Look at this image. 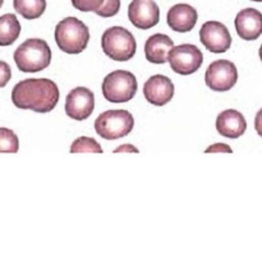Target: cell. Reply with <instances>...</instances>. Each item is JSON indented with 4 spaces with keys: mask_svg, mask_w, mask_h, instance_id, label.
<instances>
[{
    "mask_svg": "<svg viewBox=\"0 0 262 262\" xmlns=\"http://www.w3.org/2000/svg\"><path fill=\"white\" fill-rule=\"evenodd\" d=\"M59 88L50 79H25L12 90V102L18 109L49 113L59 102Z\"/></svg>",
    "mask_w": 262,
    "mask_h": 262,
    "instance_id": "obj_1",
    "label": "cell"
},
{
    "mask_svg": "<svg viewBox=\"0 0 262 262\" xmlns=\"http://www.w3.org/2000/svg\"><path fill=\"white\" fill-rule=\"evenodd\" d=\"M13 59L21 72L34 74L48 69L51 62V50L43 39L29 38L16 49Z\"/></svg>",
    "mask_w": 262,
    "mask_h": 262,
    "instance_id": "obj_2",
    "label": "cell"
},
{
    "mask_svg": "<svg viewBox=\"0 0 262 262\" xmlns=\"http://www.w3.org/2000/svg\"><path fill=\"white\" fill-rule=\"evenodd\" d=\"M90 29L76 17H66L55 27V42L66 54H80L88 46Z\"/></svg>",
    "mask_w": 262,
    "mask_h": 262,
    "instance_id": "obj_3",
    "label": "cell"
},
{
    "mask_svg": "<svg viewBox=\"0 0 262 262\" xmlns=\"http://www.w3.org/2000/svg\"><path fill=\"white\" fill-rule=\"evenodd\" d=\"M101 48L106 57L116 62H127L137 53L134 36L122 27H112L102 34Z\"/></svg>",
    "mask_w": 262,
    "mask_h": 262,
    "instance_id": "obj_4",
    "label": "cell"
},
{
    "mask_svg": "<svg viewBox=\"0 0 262 262\" xmlns=\"http://www.w3.org/2000/svg\"><path fill=\"white\" fill-rule=\"evenodd\" d=\"M138 91V81L134 74L117 70L106 75L102 81V95L105 100L113 104L128 102L134 98Z\"/></svg>",
    "mask_w": 262,
    "mask_h": 262,
    "instance_id": "obj_5",
    "label": "cell"
},
{
    "mask_svg": "<svg viewBox=\"0 0 262 262\" xmlns=\"http://www.w3.org/2000/svg\"><path fill=\"white\" fill-rule=\"evenodd\" d=\"M134 127V118L130 112L106 111L96 118L95 130L98 135L106 140L119 139L127 137Z\"/></svg>",
    "mask_w": 262,
    "mask_h": 262,
    "instance_id": "obj_6",
    "label": "cell"
},
{
    "mask_svg": "<svg viewBox=\"0 0 262 262\" xmlns=\"http://www.w3.org/2000/svg\"><path fill=\"white\" fill-rule=\"evenodd\" d=\"M237 69L235 63L227 59L215 60L205 74V83L215 92H227L237 83Z\"/></svg>",
    "mask_w": 262,
    "mask_h": 262,
    "instance_id": "obj_7",
    "label": "cell"
},
{
    "mask_svg": "<svg viewBox=\"0 0 262 262\" xmlns=\"http://www.w3.org/2000/svg\"><path fill=\"white\" fill-rule=\"evenodd\" d=\"M170 69L179 75H191L201 69L203 63V54L195 45L184 43L173 46L169 54Z\"/></svg>",
    "mask_w": 262,
    "mask_h": 262,
    "instance_id": "obj_8",
    "label": "cell"
},
{
    "mask_svg": "<svg viewBox=\"0 0 262 262\" xmlns=\"http://www.w3.org/2000/svg\"><path fill=\"white\" fill-rule=\"evenodd\" d=\"M200 39L202 45L214 54L226 53L232 43L229 30L219 21H206L200 30Z\"/></svg>",
    "mask_w": 262,
    "mask_h": 262,
    "instance_id": "obj_9",
    "label": "cell"
},
{
    "mask_svg": "<svg viewBox=\"0 0 262 262\" xmlns=\"http://www.w3.org/2000/svg\"><path fill=\"white\" fill-rule=\"evenodd\" d=\"M95 109V95L85 86L74 88L66 98V113L75 121H84Z\"/></svg>",
    "mask_w": 262,
    "mask_h": 262,
    "instance_id": "obj_10",
    "label": "cell"
},
{
    "mask_svg": "<svg viewBox=\"0 0 262 262\" xmlns=\"http://www.w3.org/2000/svg\"><path fill=\"white\" fill-rule=\"evenodd\" d=\"M128 20L138 29H151L160 20V9L154 0H133L128 6Z\"/></svg>",
    "mask_w": 262,
    "mask_h": 262,
    "instance_id": "obj_11",
    "label": "cell"
},
{
    "mask_svg": "<svg viewBox=\"0 0 262 262\" xmlns=\"http://www.w3.org/2000/svg\"><path fill=\"white\" fill-rule=\"evenodd\" d=\"M144 98L155 106H164L174 96V84L168 76L154 75L144 83Z\"/></svg>",
    "mask_w": 262,
    "mask_h": 262,
    "instance_id": "obj_12",
    "label": "cell"
},
{
    "mask_svg": "<svg viewBox=\"0 0 262 262\" xmlns=\"http://www.w3.org/2000/svg\"><path fill=\"white\" fill-rule=\"evenodd\" d=\"M235 28L244 41H256L262 34V13L254 8H245L237 13Z\"/></svg>",
    "mask_w": 262,
    "mask_h": 262,
    "instance_id": "obj_13",
    "label": "cell"
},
{
    "mask_svg": "<svg viewBox=\"0 0 262 262\" xmlns=\"http://www.w3.org/2000/svg\"><path fill=\"white\" fill-rule=\"evenodd\" d=\"M215 126L222 137L236 139L242 137L247 130V121L240 112L227 109L217 116Z\"/></svg>",
    "mask_w": 262,
    "mask_h": 262,
    "instance_id": "obj_14",
    "label": "cell"
},
{
    "mask_svg": "<svg viewBox=\"0 0 262 262\" xmlns=\"http://www.w3.org/2000/svg\"><path fill=\"white\" fill-rule=\"evenodd\" d=\"M198 20V13L195 8L189 4L180 3L173 6L168 11L167 23L169 28L174 32L186 33L193 30Z\"/></svg>",
    "mask_w": 262,
    "mask_h": 262,
    "instance_id": "obj_15",
    "label": "cell"
},
{
    "mask_svg": "<svg viewBox=\"0 0 262 262\" xmlns=\"http://www.w3.org/2000/svg\"><path fill=\"white\" fill-rule=\"evenodd\" d=\"M173 46L174 43L169 36L161 34V33L154 34L147 39L146 45H144L146 59L154 64H164V63H167Z\"/></svg>",
    "mask_w": 262,
    "mask_h": 262,
    "instance_id": "obj_16",
    "label": "cell"
},
{
    "mask_svg": "<svg viewBox=\"0 0 262 262\" xmlns=\"http://www.w3.org/2000/svg\"><path fill=\"white\" fill-rule=\"evenodd\" d=\"M21 25L13 13L0 16V46H9L18 38Z\"/></svg>",
    "mask_w": 262,
    "mask_h": 262,
    "instance_id": "obj_17",
    "label": "cell"
},
{
    "mask_svg": "<svg viewBox=\"0 0 262 262\" xmlns=\"http://www.w3.org/2000/svg\"><path fill=\"white\" fill-rule=\"evenodd\" d=\"M46 0H13V8L27 20H36L46 11Z\"/></svg>",
    "mask_w": 262,
    "mask_h": 262,
    "instance_id": "obj_18",
    "label": "cell"
},
{
    "mask_svg": "<svg viewBox=\"0 0 262 262\" xmlns=\"http://www.w3.org/2000/svg\"><path fill=\"white\" fill-rule=\"evenodd\" d=\"M18 151V138L13 130L0 127V152L16 154Z\"/></svg>",
    "mask_w": 262,
    "mask_h": 262,
    "instance_id": "obj_19",
    "label": "cell"
},
{
    "mask_svg": "<svg viewBox=\"0 0 262 262\" xmlns=\"http://www.w3.org/2000/svg\"><path fill=\"white\" fill-rule=\"evenodd\" d=\"M71 154H79V152H96V154H102L101 146L98 144V142L93 138L88 137H80L76 140H74L71 148H70Z\"/></svg>",
    "mask_w": 262,
    "mask_h": 262,
    "instance_id": "obj_20",
    "label": "cell"
},
{
    "mask_svg": "<svg viewBox=\"0 0 262 262\" xmlns=\"http://www.w3.org/2000/svg\"><path fill=\"white\" fill-rule=\"evenodd\" d=\"M74 8L81 12H95L97 13L104 7L105 0H71Z\"/></svg>",
    "mask_w": 262,
    "mask_h": 262,
    "instance_id": "obj_21",
    "label": "cell"
},
{
    "mask_svg": "<svg viewBox=\"0 0 262 262\" xmlns=\"http://www.w3.org/2000/svg\"><path fill=\"white\" fill-rule=\"evenodd\" d=\"M121 0H105V4L96 15L101 17H113L119 12Z\"/></svg>",
    "mask_w": 262,
    "mask_h": 262,
    "instance_id": "obj_22",
    "label": "cell"
},
{
    "mask_svg": "<svg viewBox=\"0 0 262 262\" xmlns=\"http://www.w3.org/2000/svg\"><path fill=\"white\" fill-rule=\"evenodd\" d=\"M12 78V71L8 63L0 60V88H3L8 84V81Z\"/></svg>",
    "mask_w": 262,
    "mask_h": 262,
    "instance_id": "obj_23",
    "label": "cell"
},
{
    "mask_svg": "<svg viewBox=\"0 0 262 262\" xmlns=\"http://www.w3.org/2000/svg\"><path fill=\"white\" fill-rule=\"evenodd\" d=\"M219 151H223V152H232V149H231V147L227 146V144L224 143H216V144H212V146H210L209 148L206 149V152L207 154H210V152H219Z\"/></svg>",
    "mask_w": 262,
    "mask_h": 262,
    "instance_id": "obj_24",
    "label": "cell"
},
{
    "mask_svg": "<svg viewBox=\"0 0 262 262\" xmlns=\"http://www.w3.org/2000/svg\"><path fill=\"white\" fill-rule=\"evenodd\" d=\"M254 128H256L257 134L262 137V109H259L258 113L256 114V119H254Z\"/></svg>",
    "mask_w": 262,
    "mask_h": 262,
    "instance_id": "obj_25",
    "label": "cell"
},
{
    "mask_svg": "<svg viewBox=\"0 0 262 262\" xmlns=\"http://www.w3.org/2000/svg\"><path fill=\"white\" fill-rule=\"evenodd\" d=\"M122 148H118L116 149V152H121V151H134L138 152L137 148H134V146H130V144H125V146H121Z\"/></svg>",
    "mask_w": 262,
    "mask_h": 262,
    "instance_id": "obj_26",
    "label": "cell"
},
{
    "mask_svg": "<svg viewBox=\"0 0 262 262\" xmlns=\"http://www.w3.org/2000/svg\"><path fill=\"white\" fill-rule=\"evenodd\" d=\"M259 59H261V62H262V45H261V48H259Z\"/></svg>",
    "mask_w": 262,
    "mask_h": 262,
    "instance_id": "obj_27",
    "label": "cell"
},
{
    "mask_svg": "<svg viewBox=\"0 0 262 262\" xmlns=\"http://www.w3.org/2000/svg\"><path fill=\"white\" fill-rule=\"evenodd\" d=\"M3 3H4V0H0V8H2V6H3Z\"/></svg>",
    "mask_w": 262,
    "mask_h": 262,
    "instance_id": "obj_28",
    "label": "cell"
},
{
    "mask_svg": "<svg viewBox=\"0 0 262 262\" xmlns=\"http://www.w3.org/2000/svg\"><path fill=\"white\" fill-rule=\"evenodd\" d=\"M252 2H262V0H252Z\"/></svg>",
    "mask_w": 262,
    "mask_h": 262,
    "instance_id": "obj_29",
    "label": "cell"
}]
</instances>
